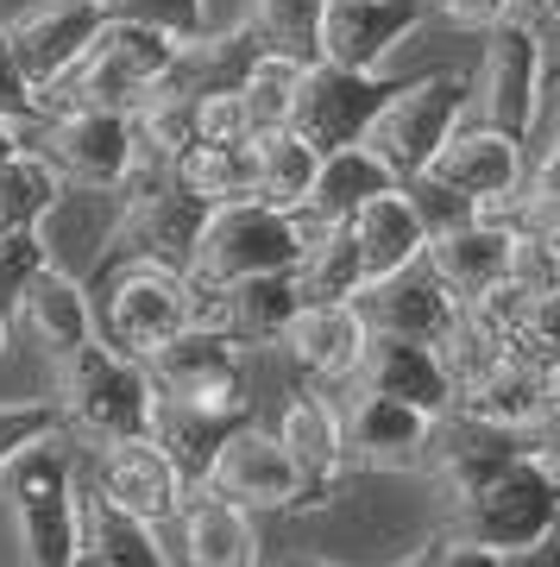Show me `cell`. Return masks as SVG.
Segmentation results:
<instances>
[{
    "mask_svg": "<svg viewBox=\"0 0 560 567\" xmlns=\"http://www.w3.org/2000/svg\"><path fill=\"white\" fill-rule=\"evenodd\" d=\"M0 498L13 511L20 567H76L82 555V480L63 435H44L0 473Z\"/></svg>",
    "mask_w": 560,
    "mask_h": 567,
    "instance_id": "1",
    "label": "cell"
},
{
    "mask_svg": "<svg viewBox=\"0 0 560 567\" xmlns=\"http://www.w3.org/2000/svg\"><path fill=\"white\" fill-rule=\"evenodd\" d=\"M58 404H63V423L82 429L95 447H107V442L152 435L158 385H152L145 360H133V353H121V347H107L95 334L89 347L58 360Z\"/></svg>",
    "mask_w": 560,
    "mask_h": 567,
    "instance_id": "2",
    "label": "cell"
},
{
    "mask_svg": "<svg viewBox=\"0 0 560 567\" xmlns=\"http://www.w3.org/2000/svg\"><path fill=\"white\" fill-rule=\"evenodd\" d=\"M454 529L473 536V543L498 548V555H517V548H536L548 529H560V473L548 454L522 447L510 461L479 480V486L454 498Z\"/></svg>",
    "mask_w": 560,
    "mask_h": 567,
    "instance_id": "3",
    "label": "cell"
},
{
    "mask_svg": "<svg viewBox=\"0 0 560 567\" xmlns=\"http://www.w3.org/2000/svg\"><path fill=\"white\" fill-rule=\"evenodd\" d=\"M302 259V221L290 208H271L259 196L215 203L189 252V284L196 290H227L259 271H297Z\"/></svg>",
    "mask_w": 560,
    "mask_h": 567,
    "instance_id": "4",
    "label": "cell"
},
{
    "mask_svg": "<svg viewBox=\"0 0 560 567\" xmlns=\"http://www.w3.org/2000/svg\"><path fill=\"white\" fill-rule=\"evenodd\" d=\"M25 145H39L51 171L76 189H126V177L139 171V133L121 107H51L44 121H32Z\"/></svg>",
    "mask_w": 560,
    "mask_h": 567,
    "instance_id": "5",
    "label": "cell"
},
{
    "mask_svg": "<svg viewBox=\"0 0 560 567\" xmlns=\"http://www.w3.org/2000/svg\"><path fill=\"white\" fill-rule=\"evenodd\" d=\"M466 102H473V89H466L460 70H435V76L397 82L391 102H384L378 114H372V126H365V145L397 171V183H409L416 171H428V158H435L440 145H447V133L460 126Z\"/></svg>",
    "mask_w": 560,
    "mask_h": 567,
    "instance_id": "6",
    "label": "cell"
},
{
    "mask_svg": "<svg viewBox=\"0 0 560 567\" xmlns=\"http://www.w3.org/2000/svg\"><path fill=\"white\" fill-rule=\"evenodd\" d=\"M196 322V284L189 271L177 265H158V259H126L107 284V303H101V341L145 360V353H158L170 334Z\"/></svg>",
    "mask_w": 560,
    "mask_h": 567,
    "instance_id": "7",
    "label": "cell"
},
{
    "mask_svg": "<svg viewBox=\"0 0 560 567\" xmlns=\"http://www.w3.org/2000/svg\"><path fill=\"white\" fill-rule=\"evenodd\" d=\"M126 215H121V252L126 259H158L189 271V252H196V234L208 221V203H196L177 177H170V158H139V171L126 177Z\"/></svg>",
    "mask_w": 560,
    "mask_h": 567,
    "instance_id": "8",
    "label": "cell"
},
{
    "mask_svg": "<svg viewBox=\"0 0 560 567\" xmlns=\"http://www.w3.org/2000/svg\"><path fill=\"white\" fill-rule=\"evenodd\" d=\"M145 372H152L158 398L246 410V347L215 322H189L183 334H170L158 353H145Z\"/></svg>",
    "mask_w": 560,
    "mask_h": 567,
    "instance_id": "9",
    "label": "cell"
},
{
    "mask_svg": "<svg viewBox=\"0 0 560 567\" xmlns=\"http://www.w3.org/2000/svg\"><path fill=\"white\" fill-rule=\"evenodd\" d=\"M541 82H548V44L536 25L522 20H498L491 44H485V82H479V121L504 126L529 145L541 121Z\"/></svg>",
    "mask_w": 560,
    "mask_h": 567,
    "instance_id": "10",
    "label": "cell"
},
{
    "mask_svg": "<svg viewBox=\"0 0 560 567\" xmlns=\"http://www.w3.org/2000/svg\"><path fill=\"white\" fill-rule=\"evenodd\" d=\"M428 13L435 0H321L309 58L341 63V70H378Z\"/></svg>",
    "mask_w": 560,
    "mask_h": 567,
    "instance_id": "11",
    "label": "cell"
},
{
    "mask_svg": "<svg viewBox=\"0 0 560 567\" xmlns=\"http://www.w3.org/2000/svg\"><path fill=\"white\" fill-rule=\"evenodd\" d=\"M391 89H397V82H384L378 70H341V63L315 58L309 63V76H302V89H297V114H290V126H297L315 152L353 145V140H365L372 114L391 102Z\"/></svg>",
    "mask_w": 560,
    "mask_h": 567,
    "instance_id": "12",
    "label": "cell"
},
{
    "mask_svg": "<svg viewBox=\"0 0 560 567\" xmlns=\"http://www.w3.org/2000/svg\"><path fill=\"white\" fill-rule=\"evenodd\" d=\"M101 25H107V0H39V7H25L20 20L7 25V44L20 58L25 82L44 95L89 58Z\"/></svg>",
    "mask_w": 560,
    "mask_h": 567,
    "instance_id": "13",
    "label": "cell"
},
{
    "mask_svg": "<svg viewBox=\"0 0 560 567\" xmlns=\"http://www.w3.org/2000/svg\"><path fill=\"white\" fill-rule=\"evenodd\" d=\"M201 486H215L220 498H234L246 511H297L302 505V473L290 461V447L278 442V429L252 423V416L234 423V435L220 442Z\"/></svg>",
    "mask_w": 560,
    "mask_h": 567,
    "instance_id": "14",
    "label": "cell"
},
{
    "mask_svg": "<svg viewBox=\"0 0 560 567\" xmlns=\"http://www.w3.org/2000/svg\"><path fill=\"white\" fill-rule=\"evenodd\" d=\"M416 177L447 183V189L466 196V203L517 196V189H529V145H522L517 133H504V126H485V121L479 126H454L447 145L428 158V171H416Z\"/></svg>",
    "mask_w": 560,
    "mask_h": 567,
    "instance_id": "15",
    "label": "cell"
},
{
    "mask_svg": "<svg viewBox=\"0 0 560 567\" xmlns=\"http://www.w3.org/2000/svg\"><path fill=\"white\" fill-rule=\"evenodd\" d=\"M341 429H346V461H360V466H428L440 416L353 385V398L341 404Z\"/></svg>",
    "mask_w": 560,
    "mask_h": 567,
    "instance_id": "16",
    "label": "cell"
},
{
    "mask_svg": "<svg viewBox=\"0 0 560 567\" xmlns=\"http://www.w3.org/2000/svg\"><path fill=\"white\" fill-rule=\"evenodd\" d=\"M353 303H360L372 334H403V341H440L454 328V316H460V297L435 278L428 259L403 265V271H391L378 284H365Z\"/></svg>",
    "mask_w": 560,
    "mask_h": 567,
    "instance_id": "17",
    "label": "cell"
},
{
    "mask_svg": "<svg viewBox=\"0 0 560 567\" xmlns=\"http://www.w3.org/2000/svg\"><path fill=\"white\" fill-rule=\"evenodd\" d=\"M95 492H107L121 511H133V517H145V524L164 529L170 517H177L189 480H183L177 461H170L152 435H133V442H107L101 447Z\"/></svg>",
    "mask_w": 560,
    "mask_h": 567,
    "instance_id": "18",
    "label": "cell"
},
{
    "mask_svg": "<svg viewBox=\"0 0 560 567\" xmlns=\"http://www.w3.org/2000/svg\"><path fill=\"white\" fill-rule=\"evenodd\" d=\"M278 442L290 447V461L302 473V505H328L334 486L346 473V429H341V404L328 391L302 385L278 416Z\"/></svg>",
    "mask_w": 560,
    "mask_h": 567,
    "instance_id": "19",
    "label": "cell"
},
{
    "mask_svg": "<svg viewBox=\"0 0 560 567\" xmlns=\"http://www.w3.org/2000/svg\"><path fill=\"white\" fill-rule=\"evenodd\" d=\"M177 567H259L252 511L220 498L215 486H189L177 505Z\"/></svg>",
    "mask_w": 560,
    "mask_h": 567,
    "instance_id": "20",
    "label": "cell"
},
{
    "mask_svg": "<svg viewBox=\"0 0 560 567\" xmlns=\"http://www.w3.org/2000/svg\"><path fill=\"white\" fill-rule=\"evenodd\" d=\"M360 391H378V398H397V404H416L428 416H447L454 410V379L440 365L435 341H403V334H372L360 353V372H353Z\"/></svg>",
    "mask_w": 560,
    "mask_h": 567,
    "instance_id": "21",
    "label": "cell"
},
{
    "mask_svg": "<svg viewBox=\"0 0 560 567\" xmlns=\"http://www.w3.org/2000/svg\"><path fill=\"white\" fill-rule=\"evenodd\" d=\"M365 341H372V328H365L360 303H302L283 334V353L321 385H353Z\"/></svg>",
    "mask_w": 560,
    "mask_h": 567,
    "instance_id": "22",
    "label": "cell"
},
{
    "mask_svg": "<svg viewBox=\"0 0 560 567\" xmlns=\"http://www.w3.org/2000/svg\"><path fill=\"white\" fill-rule=\"evenodd\" d=\"M346 234L360 246L365 284L391 278V271H403V265H416L422 252H428V221H422V208L409 203L403 183L384 189V196H372L365 208H353V215H346Z\"/></svg>",
    "mask_w": 560,
    "mask_h": 567,
    "instance_id": "23",
    "label": "cell"
},
{
    "mask_svg": "<svg viewBox=\"0 0 560 567\" xmlns=\"http://www.w3.org/2000/svg\"><path fill=\"white\" fill-rule=\"evenodd\" d=\"M447 416H466V423H485V429H536L541 416V365L517 360V353H498L485 365L479 379H466L454 391V410Z\"/></svg>",
    "mask_w": 560,
    "mask_h": 567,
    "instance_id": "24",
    "label": "cell"
},
{
    "mask_svg": "<svg viewBox=\"0 0 560 567\" xmlns=\"http://www.w3.org/2000/svg\"><path fill=\"white\" fill-rule=\"evenodd\" d=\"M384 189H397V171H391L365 140H353V145L321 152L315 183H309V203H302L297 215L302 221H346L353 208H365L372 196H384Z\"/></svg>",
    "mask_w": 560,
    "mask_h": 567,
    "instance_id": "25",
    "label": "cell"
},
{
    "mask_svg": "<svg viewBox=\"0 0 560 567\" xmlns=\"http://www.w3.org/2000/svg\"><path fill=\"white\" fill-rule=\"evenodd\" d=\"M297 309H302L297 271H259V278H240L220 290V328L240 347H283Z\"/></svg>",
    "mask_w": 560,
    "mask_h": 567,
    "instance_id": "26",
    "label": "cell"
},
{
    "mask_svg": "<svg viewBox=\"0 0 560 567\" xmlns=\"http://www.w3.org/2000/svg\"><path fill=\"white\" fill-rule=\"evenodd\" d=\"M13 322L32 328V334L51 347V360L76 353V347H89V341L101 334V328H95V309H89V290H82V278H70L58 259H51L39 278H32V290L20 297V316H13Z\"/></svg>",
    "mask_w": 560,
    "mask_h": 567,
    "instance_id": "27",
    "label": "cell"
},
{
    "mask_svg": "<svg viewBox=\"0 0 560 567\" xmlns=\"http://www.w3.org/2000/svg\"><path fill=\"white\" fill-rule=\"evenodd\" d=\"M422 259L435 265V278L447 284L460 303H473L479 290H491V284L510 271V227L460 221V227H447V234H435Z\"/></svg>",
    "mask_w": 560,
    "mask_h": 567,
    "instance_id": "28",
    "label": "cell"
},
{
    "mask_svg": "<svg viewBox=\"0 0 560 567\" xmlns=\"http://www.w3.org/2000/svg\"><path fill=\"white\" fill-rule=\"evenodd\" d=\"M252 410H208V404H183V398H158V416H152V442L177 461V473L189 486L208 480L220 442L234 435V423H246Z\"/></svg>",
    "mask_w": 560,
    "mask_h": 567,
    "instance_id": "29",
    "label": "cell"
},
{
    "mask_svg": "<svg viewBox=\"0 0 560 567\" xmlns=\"http://www.w3.org/2000/svg\"><path fill=\"white\" fill-rule=\"evenodd\" d=\"M302 221V215H297ZM302 303H353L365 290L360 246L346 234V221H302V259H297Z\"/></svg>",
    "mask_w": 560,
    "mask_h": 567,
    "instance_id": "30",
    "label": "cell"
},
{
    "mask_svg": "<svg viewBox=\"0 0 560 567\" xmlns=\"http://www.w3.org/2000/svg\"><path fill=\"white\" fill-rule=\"evenodd\" d=\"M82 548L101 555L107 567H170L158 524H145L133 511H121L107 492L82 486Z\"/></svg>",
    "mask_w": 560,
    "mask_h": 567,
    "instance_id": "31",
    "label": "cell"
},
{
    "mask_svg": "<svg viewBox=\"0 0 560 567\" xmlns=\"http://www.w3.org/2000/svg\"><path fill=\"white\" fill-rule=\"evenodd\" d=\"M315 164H321V152L302 140L297 126H265V133H252V196L297 215L309 203Z\"/></svg>",
    "mask_w": 560,
    "mask_h": 567,
    "instance_id": "32",
    "label": "cell"
},
{
    "mask_svg": "<svg viewBox=\"0 0 560 567\" xmlns=\"http://www.w3.org/2000/svg\"><path fill=\"white\" fill-rule=\"evenodd\" d=\"M170 177L196 196V203H240L252 196V140L246 145H208V140H189L170 158Z\"/></svg>",
    "mask_w": 560,
    "mask_h": 567,
    "instance_id": "33",
    "label": "cell"
},
{
    "mask_svg": "<svg viewBox=\"0 0 560 567\" xmlns=\"http://www.w3.org/2000/svg\"><path fill=\"white\" fill-rule=\"evenodd\" d=\"M63 203V177L51 171L39 145H20L7 171H0V234H25V227H44L51 208Z\"/></svg>",
    "mask_w": 560,
    "mask_h": 567,
    "instance_id": "34",
    "label": "cell"
},
{
    "mask_svg": "<svg viewBox=\"0 0 560 567\" xmlns=\"http://www.w3.org/2000/svg\"><path fill=\"white\" fill-rule=\"evenodd\" d=\"M302 76H309V58H302V51L259 44V58L246 63V76H240V95H246V107H252V126H259V133L265 126H290Z\"/></svg>",
    "mask_w": 560,
    "mask_h": 567,
    "instance_id": "35",
    "label": "cell"
},
{
    "mask_svg": "<svg viewBox=\"0 0 560 567\" xmlns=\"http://www.w3.org/2000/svg\"><path fill=\"white\" fill-rule=\"evenodd\" d=\"M435 353H440V365H447V379H454V391H460L466 379H479L485 365L498 360V353H504V341H498V334H491V328L479 322V316H473V309L460 303V316H454V328H447V334L435 341Z\"/></svg>",
    "mask_w": 560,
    "mask_h": 567,
    "instance_id": "36",
    "label": "cell"
},
{
    "mask_svg": "<svg viewBox=\"0 0 560 567\" xmlns=\"http://www.w3.org/2000/svg\"><path fill=\"white\" fill-rule=\"evenodd\" d=\"M44 265H51V246H44V227H25V234H0V316L13 322L20 316V297L32 290Z\"/></svg>",
    "mask_w": 560,
    "mask_h": 567,
    "instance_id": "37",
    "label": "cell"
},
{
    "mask_svg": "<svg viewBox=\"0 0 560 567\" xmlns=\"http://www.w3.org/2000/svg\"><path fill=\"white\" fill-rule=\"evenodd\" d=\"M63 404H51V398H20V404H0V473L20 461L32 442H44V435H63Z\"/></svg>",
    "mask_w": 560,
    "mask_h": 567,
    "instance_id": "38",
    "label": "cell"
},
{
    "mask_svg": "<svg viewBox=\"0 0 560 567\" xmlns=\"http://www.w3.org/2000/svg\"><path fill=\"white\" fill-rule=\"evenodd\" d=\"M252 133H259V126H252V107H246L240 89L196 95V140H208V145H246Z\"/></svg>",
    "mask_w": 560,
    "mask_h": 567,
    "instance_id": "39",
    "label": "cell"
},
{
    "mask_svg": "<svg viewBox=\"0 0 560 567\" xmlns=\"http://www.w3.org/2000/svg\"><path fill=\"white\" fill-rule=\"evenodd\" d=\"M315 13L321 0H252V20H259L265 39L283 44V51H302V58L315 44Z\"/></svg>",
    "mask_w": 560,
    "mask_h": 567,
    "instance_id": "40",
    "label": "cell"
},
{
    "mask_svg": "<svg viewBox=\"0 0 560 567\" xmlns=\"http://www.w3.org/2000/svg\"><path fill=\"white\" fill-rule=\"evenodd\" d=\"M504 278H517L536 297H560V252L529 227H510V271Z\"/></svg>",
    "mask_w": 560,
    "mask_h": 567,
    "instance_id": "41",
    "label": "cell"
},
{
    "mask_svg": "<svg viewBox=\"0 0 560 567\" xmlns=\"http://www.w3.org/2000/svg\"><path fill=\"white\" fill-rule=\"evenodd\" d=\"M107 13H114V20L164 25V32H177V39H196L201 25H208L201 0H107Z\"/></svg>",
    "mask_w": 560,
    "mask_h": 567,
    "instance_id": "42",
    "label": "cell"
},
{
    "mask_svg": "<svg viewBox=\"0 0 560 567\" xmlns=\"http://www.w3.org/2000/svg\"><path fill=\"white\" fill-rule=\"evenodd\" d=\"M0 121H13V126H32V121H44V102H39V89L25 82L20 58H13V44H7V25H0Z\"/></svg>",
    "mask_w": 560,
    "mask_h": 567,
    "instance_id": "43",
    "label": "cell"
},
{
    "mask_svg": "<svg viewBox=\"0 0 560 567\" xmlns=\"http://www.w3.org/2000/svg\"><path fill=\"white\" fill-rule=\"evenodd\" d=\"M435 548H440V567H504V555H498V548L473 543V536H460V529H447V536H435Z\"/></svg>",
    "mask_w": 560,
    "mask_h": 567,
    "instance_id": "44",
    "label": "cell"
},
{
    "mask_svg": "<svg viewBox=\"0 0 560 567\" xmlns=\"http://www.w3.org/2000/svg\"><path fill=\"white\" fill-rule=\"evenodd\" d=\"M517 227L541 234V240L560 252V196H529V189H522V221Z\"/></svg>",
    "mask_w": 560,
    "mask_h": 567,
    "instance_id": "45",
    "label": "cell"
},
{
    "mask_svg": "<svg viewBox=\"0 0 560 567\" xmlns=\"http://www.w3.org/2000/svg\"><path fill=\"white\" fill-rule=\"evenodd\" d=\"M440 13H447V20H460V25H485V32H491V25L504 20V13H510V0H435Z\"/></svg>",
    "mask_w": 560,
    "mask_h": 567,
    "instance_id": "46",
    "label": "cell"
},
{
    "mask_svg": "<svg viewBox=\"0 0 560 567\" xmlns=\"http://www.w3.org/2000/svg\"><path fill=\"white\" fill-rule=\"evenodd\" d=\"M529 196H560V140L541 145V158L529 164Z\"/></svg>",
    "mask_w": 560,
    "mask_h": 567,
    "instance_id": "47",
    "label": "cell"
},
{
    "mask_svg": "<svg viewBox=\"0 0 560 567\" xmlns=\"http://www.w3.org/2000/svg\"><path fill=\"white\" fill-rule=\"evenodd\" d=\"M504 567H560V529H548L536 548H517V555H504Z\"/></svg>",
    "mask_w": 560,
    "mask_h": 567,
    "instance_id": "48",
    "label": "cell"
},
{
    "mask_svg": "<svg viewBox=\"0 0 560 567\" xmlns=\"http://www.w3.org/2000/svg\"><path fill=\"white\" fill-rule=\"evenodd\" d=\"M25 145V126H13V121H0V171H7V158Z\"/></svg>",
    "mask_w": 560,
    "mask_h": 567,
    "instance_id": "49",
    "label": "cell"
},
{
    "mask_svg": "<svg viewBox=\"0 0 560 567\" xmlns=\"http://www.w3.org/2000/svg\"><path fill=\"white\" fill-rule=\"evenodd\" d=\"M397 567H440V548L428 543V548H416V555H409V561H397Z\"/></svg>",
    "mask_w": 560,
    "mask_h": 567,
    "instance_id": "50",
    "label": "cell"
},
{
    "mask_svg": "<svg viewBox=\"0 0 560 567\" xmlns=\"http://www.w3.org/2000/svg\"><path fill=\"white\" fill-rule=\"evenodd\" d=\"M76 567H107V561H101V555H89V548H82V555H76Z\"/></svg>",
    "mask_w": 560,
    "mask_h": 567,
    "instance_id": "51",
    "label": "cell"
},
{
    "mask_svg": "<svg viewBox=\"0 0 560 567\" xmlns=\"http://www.w3.org/2000/svg\"><path fill=\"white\" fill-rule=\"evenodd\" d=\"M7 328H13V322H7V316H0V353H7Z\"/></svg>",
    "mask_w": 560,
    "mask_h": 567,
    "instance_id": "52",
    "label": "cell"
},
{
    "mask_svg": "<svg viewBox=\"0 0 560 567\" xmlns=\"http://www.w3.org/2000/svg\"><path fill=\"white\" fill-rule=\"evenodd\" d=\"M548 20H554V25H560V0H548Z\"/></svg>",
    "mask_w": 560,
    "mask_h": 567,
    "instance_id": "53",
    "label": "cell"
},
{
    "mask_svg": "<svg viewBox=\"0 0 560 567\" xmlns=\"http://www.w3.org/2000/svg\"><path fill=\"white\" fill-rule=\"evenodd\" d=\"M290 567H321V561H290Z\"/></svg>",
    "mask_w": 560,
    "mask_h": 567,
    "instance_id": "54",
    "label": "cell"
}]
</instances>
